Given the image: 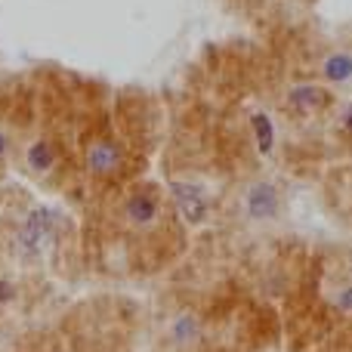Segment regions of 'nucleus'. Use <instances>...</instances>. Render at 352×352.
I'll list each match as a JSON object with an SVG mask.
<instances>
[{
  "label": "nucleus",
  "instance_id": "nucleus-1",
  "mask_svg": "<svg viewBox=\"0 0 352 352\" xmlns=\"http://www.w3.org/2000/svg\"><path fill=\"white\" fill-rule=\"evenodd\" d=\"M173 198H176L179 213L188 219V223H201V219L207 217V201H204V195H201L198 186H182V182H176Z\"/></svg>",
  "mask_w": 352,
  "mask_h": 352
},
{
  "label": "nucleus",
  "instance_id": "nucleus-2",
  "mask_svg": "<svg viewBox=\"0 0 352 352\" xmlns=\"http://www.w3.org/2000/svg\"><path fill=\"white\" fill-rule=\"evenodd\" d=\"M50 226H53V217H50V210H43V207L31 210V217L25 219V226H22V235H19L22 248L25 250H37L43 244V238L50 235Z\"/></svg>",
  "mask_w": 352,
  "mask_h": 352
},
{
  "label": "nucleus",
  "instance_id": "nucleus-3",
  "mask_svg": "<svg viewBox=\"0 0 352 352\" xmlns=\"http://www.w3.org/2000/svg\"><path fill=\"white\" fill-rule=\"evenodd\" d=\"M278 210V192H275L269 182H260L248 192V213L256 219H266V217H275Z\"/></svg>",
  "mask_w": 352,
  "mask_h": 352
},
{
  "label": "nucleus",
  "instance_id": "nucleus-4",
  "mask_svg": "<svg viewBox=\"0 0 352 352\" xmlns=\"http://www.w3.org/2000/svg\"><path fill=\"white\" fill-rule=\"evenodd\" d=\"M287 102H291V109L303 111V115H312V111L324 109V105L331 102V96H328V90H322V87L303 84V87H294L291 96H287Z\"/></svg>",
  "mask_w": 352,
  "mask_h": 352
},
{
  "label": "nucleus",
  "instance_id": "nucleus-5",
  "mask_svg": "<svg viewBox=\"0 0 352 352\" xmlns=\"http://www.w3.org/2000/svg\"><path fill=\"white\" fill-rule=\"evenodd\" d=\"M127 217H130V223H136V226H148L155 217H158V204H155V198L152 195H146V192H140V195H133V198L127 201Z\"/></svg>",
  "mask_w": 352,
  "mask_h": 352
},
{
  "label": "nucleus",
  "instance_id": "nucleus-6",
  "mask_svg": "<svg viewBox=\"0 0 352 352\" xmlns=\"http://www.w3.org/2000/svg\"><path fill=\"white\" fill-rule=\"evenodd\" d=\"M118 161H121V155H118V148L109 146V142H96V146L87 152V164L96 173H111L118 167Z\"/></svg>",
  "mask_w": 352,
  "mask_h": 352
},
{
  "label": "nucleus",
  "instance_id": "nucleus-7",
  "mask_svg": "<svg viewBox=\"0 0 352 352\" xmlns=\"http://www.w3.org/2000/svg\"><path fill=\"white\" fill-rule=\"evenodd\" d=\"M324 78L334 80V84H340V80L352 78V56H346V53H334L328 62H324Z\"/></svg>",
  "mask_w": 352,
  "mask_h": 352
},
{
  "label": "nucleus",
  "instance_id": "nucleus-8",
  "mask_svg": "<svg viewBox=\"0 0 352 352\" xmlns=\"http://www.w3.org/2000/svg\"><path fill=\"white\" fill-rule=\"evenodd\" d=\"M254 133H256V146H260V152L263 155H269L272 152V146H275V130H272V121H269L266 115H254Z\"/></svg>",
  "mask_w": 352,
  "mask_h": 352
},
{
  "label": "nucleus",
  "instance_id": "nucleus-9",
  "mask_svg": "<svg viewBox=\"0 0 352 352\" xmlns=\"http://www.w3.org/2000/svg\"><path fill=\"white\" fill-rule=\"evenodd\" d=\"M53 164V152H50L47 142H34V146L28 148V167L31 170H47V167Z\"/></svg>",
  "mask_w": 352,
  "mask_h": 352
},
{
  "label": "nucleus",
  "instance_id": "nucleus-10",
  "mask_svg": "<svg viewBox=\"0 0 352 352\" xmlns=\"http://www.w3.org/2000/svg\"><path fill=\"white\" fill-rule=\"evenodd\" d=\"M337 303H340V309H352V287H346V291L340 294V297H337Z\"/></svg>",
  "mask_w": 352,
  "mask_h": 352
},
{
  "label": "nucleus",
  "instance_id": "nucleus-11",
  "mask_svg": "<svg viewBox=\"0 0 352 352\" xmlns=\"http://www.w3.org/2000/svg\"><path fill=\"white\" fill-rule=\"evenodd\" d=\"M343 121H346V130H349V133H352V105H349V109H346V118H343Z\"/></svg>",
  "mask_w": 352,
  "mask_h": 352
},
{
  "label": "nucleus",
  "instance_id": "nucleus-12",
  "mask_svg": "<svg viewBox=\"0 0 352 352\" xmlns=\"http://www.w3.org/2000/svg\"><path fill=\"white\" fill-rule=\"evenodd\" d=\"M3 152H6V136L0 133V155H3Z\"/></svg>",
  "mask_w": 352,
  "mask_h": 352
}]
</instances>
